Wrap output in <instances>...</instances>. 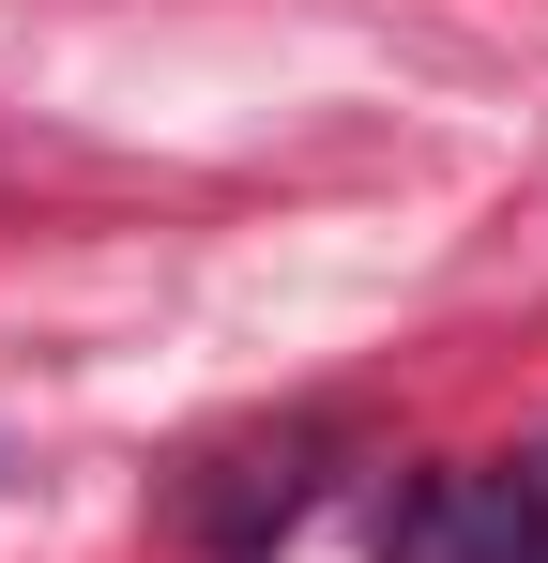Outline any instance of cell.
Returning <instances> with one entry per match:
<instances>
[{
    "label": "cell",
    "instance_id": "7a4b0ae2",
    "mask_svg": "<svg viewBox=\"0 0 548 563\" xmlns=\"http://www.w3.org/2000/svg\"><path fill=\"white\" fill-rule=\"evenodd\" d=\"M503 563H548V503H534V533H518V549H503Z\"/></svg>",
    "mask_w": 548,
    "mask_h": 563
},
{
    "label": "cell",
    "instance_id": "6da1fadb",
    "mask_svg": "<svg viewBox=\"0 0 548 563\" xmlns=\"http://www.w3.org/2000/svg\"><path fill=\"white\" fill-rule=\"evenodd\" d=\"M534 503H548V457L534 472H442V487H412V518H396L381 563H503L534 533Z\"/></svg>",
    "mask_w": 548,
    "mask_h": 563
}]
</instances>
